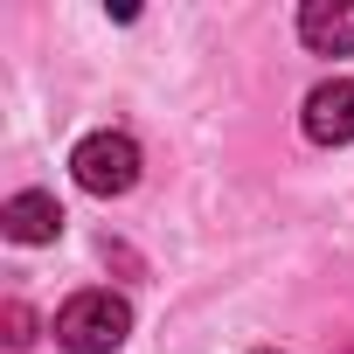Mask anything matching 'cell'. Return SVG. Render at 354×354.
I'll list each match as a JSON object with an SVG mask.
<instances>
[{
  "instance_id": "1",
  "label": "cell",
  "mask_w": 354,
  "mask_h": 354,
  "mask_svg": "<svg viewBox=\"0 0 354 354\" xmlns=\"http://www.w3.org/2000/svg\"><path fill=\"white\" fill-rule=\"evenodd\" d=\"M132 333V306L118 292H77L63 313H56V340L70 354H111L118 340Z\"/></svg>"
},
{
  "instance_id": "6",
  "label": "cell",
  "mask_w": 354,
  "mask_h": 354,
  "mask_svg": "<svg viewBox=\"0 0 354 354\" xmlns=\"http://www.w3.org/2000/svg\"><path fill=\"white\" fill-rule=\"evenodd\" d=\"M8 340H15V347L35 340V313H28V306H8Z\"/></svg>"
},
{
  "instance_id": "2",
  "label": "cell",
  "mask_w": 354,
  "mask_h": 354,
  "mask_svg": "<svg viewBox=\"0 0 354 354\" xmlns=\"http://www.w3.org/2000/svg\"><path fill=\"white\" fill-rule=\"evenodd\" d=\"M70 174H77L84 195H125V188L139 181V146H132L125 132H91V139H77Z\"/></svg>"
},
{
  "instance_id": "3",
  "label": "cell",
  "mask_w": 354,
  "mask_h": 354,
  "mask_svg": "<svg viewBox=\"0 0 354 354\" xmlns=\"http://www.w3.org/2000/svg\"><path fill=\"white\" fill-rule=\"evenodd\" d=\"M306 139L313 146H347L354 139V84L347 77H333L306 97Z\"/></svg>"
},
{
  "instance_id": "4",
  "label": "cell",
  "mask_w": 354,
  "mask_h": 354,
  "mask_svg": "<svg viewBox=\"0 0 354 354\" xmlns=\"http://www.w3.org/2000/svg\"><path fill=\"white\" fill-rule=\"evenodd\" d=\"M299 35L319 56H354V0H306L299 8Z\"/></svg>"
},
{
  "instance_id": "5",
  "label": "cell",
  "mask_w": 354,
  "mask_h": 354,
  "mask_svg": "<svg viewBox=\"0 0 354 354\" xmlns=\"http://www.w3.org/2000/svg\"><path fill=\"white\" fill-rule=\"evenodd\" d=\"M0 223H8L15 243H56V236H63V209H56V195H15L8 209H0Z\"/></svg>"
}]
</instances>
